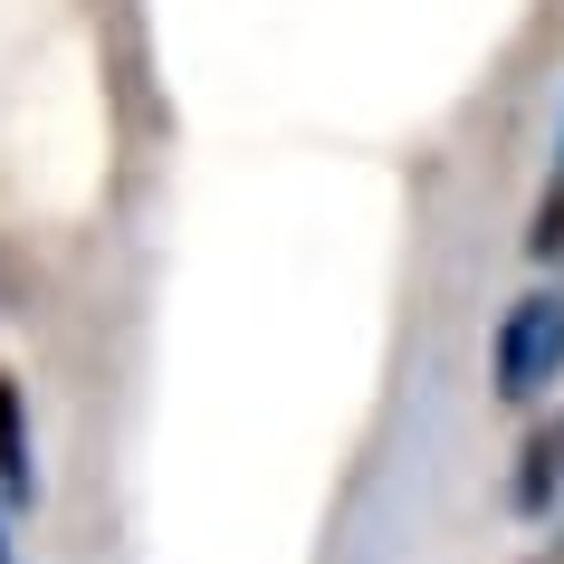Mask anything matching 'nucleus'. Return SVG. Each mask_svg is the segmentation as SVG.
Segmentation results:
<instances>
[{
	"label": "nucleus",
	"mask_w": 564,
	"mask_h": 564,
	"mask_svg": "<svg viewBox=\"0 0 564 564\" xmlns=\"http://www.w3.org/2000/svg\"><path fill=\"white\" fill-rule=\"evenodd\" d=\"M0 564H10V545H0Z\"/></svg>",
	"instance_id": "4"
},
{
	"label": "nucleus",
	"mask_w": 564,
	"mask_h": 564,
	"mask_svg": "<svg viewBox=\"0 0 564 564\" xmlns=\"http://www.w3.org/2000/svg\"><path fill=\"white\" fill-rule=\"evenodd\" d=\"M507 498L527 507V517H545V507L564 498V421H545V431L527 441V469H517V488H507Z\"/></svg>",
	"instance_id": "2"
},
{
	"label": "nucleus",
	"mask_w": 564,
	"mask_h": 564,
	"mask_svg": "<svg viewBox=\"0 0 564 564\" xmlns=\"http://www.w3.org/2000/svg\"><path fill=\"white\" fill-rule=\"evenodd\" d=\"M488 364H498V392H507V402H535V392L564 383V297H555V288H527V297L498 316Z\"/></svg>",
	"instance_id": "1"
},
{
	"label": "nucleus",
	"mask_w": 564,
	"mask_h": 564,
	"mask_svg": "<svg viewBox=\"0 0 564 564\" xmlns=\"http://www.w3.org/2000/svg\"><path fill=\"white\" fill-rule=\"evenodd\" d=\"M0 488H10V498H39L30 431H20V392H10V383H0Z\"/></svg>",
	"instance_id": "3"
}]
</instances>
